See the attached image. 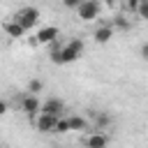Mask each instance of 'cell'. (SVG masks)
Wrapping results in <instances>:
<instances>
[{
    "instance_id": "obj_1",
    "label": "cell",
    "mask_w": 148,
    "mask_h": 148,
    "mask_svg": "<svg viewBox=\"0 0 148 148\" xmlns=\"http://www.w3.org/2000/svg\"><path fill=\"white\" fill-rule=\"evenodd\" d=\"M12 21L18 23V25L28 32V30L37 28V23H39V9H37V7H23V9H18V12L12 16Z\"/></svg>"
},
{
    "instance_id": "obj_2",
    "label": "cell",
    "mask_w": 148,
    "mask_h": 148,
    "mask_svg": "<svg viewBox=\"0 0 148 148\" xmlns=\"http://www.w3.org/2000/svg\"><path fill=\"white\" fill-rule=\"evenodd\" d=\"M81 53H83V39H72V42H67L65 46H60V65H67V62H74V60H79L81 58Z\"/></svg>"
},
{
    "instance_id": "obj_3",
    "label": "cell",
    "mask_w": 148,
    "mask_h": 148,
    "mask_svg": "<svg viewBox=\"0 0 148 148\" xmlns=\"http://www.w3.org/2000/svg\"><path fill=\"white\" fill-rule=\"evenodd\" d=\"M99 0H83L79 7H76V16L81 21H95L99 16Z\"/></svg>"
},
{
    "instance_id": "obj_4",
    "label": "cell",
    "mask_w": 148,
    "mask_h": 148,
    "mask_svg": "<svg viewBox=\"0 0 148 148\" xmlns=\"http://www.w3.org/2000/svg\"><path fill=\"white\" fill-rule=\"evenodd\" d=\"M65 111V102L58 99V97H49L46 102L39 104V113H46V116H53V118H60Z\"/></svg>"
},
{
    "instance_id": "obj_5",
    "label": "cell",
    "mask_w": 148,
    "mask_h": 148,
    "mask_svg": "<svg viewBox=\"0 0 148 148\" xmlns=\"http://www.w3.org/2000/svg\"><path fill=\"white\" fill-rule=\"evenodd\" d=\"M58 35H60V30L56 25H44L37 30V35H35V39H30V44H51L58 39Z\"/></svg>"
},
{
    "instance_id": "obj_6",
    "label": "cell",
    "mask_w": 148,
    "mask_h": 148,
    "mask_svg": "<svg viewBox=\"0 0 148 148\" xmlns=\"http://www.w3.org/2000/svg\"><path fill=\"white\" fill-rule=\"evenodd\" d=\"M39 97L37 95H23L21 97V111L30 118V120H35V116L39 113Z\"/></svg>"
},
{
    "instance_id": "obj_7",
    "label": "cell",
    "mask_w": 148,
    "mask_h": 148,
    "mask_svg": "<svg viewBox=\"0 0 148 148\" xmlns=\"http://www.w3.org/2000/svg\"><path fill=\"white\" fill-rule=\"evenodd\" d=\"M32 125H35V130H37V132L49 134V132H53L56 118H53V116H46V113H37V116H35V120H32Z\"/></svg>"
},
{
    "instance_id": "obj_8",
    "label": "cell",
    "mask_w": 148,
    "mask_h": 148,
    "mask_svg": "<svg viewBox=\"0 0 148 148\" xmlns=\"http://www.w3.org/2000/svg\"><path fill=\"white\" fill-rule=\"evenodd\" d=\"M90 120H92L95 132H97V130H106V127L111 125V116H109L106 111H90Z\"/></svg>"
},
{
    "instance_id": "obj_9",
    "label": "cell",
    "mask_w": 148,
    "mask_h": 148,
    "mask_svg": "<svg viewBox=\"0 0 148 148\" xmlns=\"http://www.w3.org/2000/svg\"><path fill=\"white\" fill-rule=\"evenodd\" d=\"M106 146H109V134L104 132H92L86 139V148H106Z\"/></svg>"
},
{
    "instance_id": "obj_10",
    "label": "cell",
    "mask_w": 148,
    "mask_h": 148,
    "mask_svg": "<svg viewBox=\"0 0 148 148\" xmlns=\"http://www.w3.org/2000/svg\"><path fill=\"white\" fill-rule=\"evenodd\" d=\"M113 35H116V32H113L111 25H99V28L92 32V39H95L97 44H106V42H111Z\"/></svg>"
},
{
    "instance_id": "obj_11",
    "label": "cell",
    "mask_w": 148,
    "mask_h": 148,
    "mask_svg": "<svg viewBox=\"0 0 148 148\" xmlns=\"http://www.w3.org/2000/svg\"><path fill=\"white\" fill-rule=\"evenodd\" d=\"M67 123H69V130H74V132H86L90 127L88 118H83V116H69Z\"/></svg>"
},
{
    "instance_id": "obj_12",
    "label": "cell",
    "mask_w": 148,
    "mask_h": 148,
    "mask_svg": "<svg viewBox=\"0 0 148 148\" xmlns=\"http://www.w3.org/2000/svg\"><path fill=\"white\" fill-rule=\"evenodd\" d=\"M2 30H5L9 37H14V39H21V37L25 35V30H23L18 23H14V21H5V23H2Z\"/></svg>"
},
{
    "instance_id": "obj_13",
    "label": "cell",
    "mask_w": 148,
    "mask_h": 148,
    "mask_svg": "<svg viewBox=\"0 0 148 148\" xmlns=\"http://www.w3.org/2000/svg\"><path fill=\"white\" fill-rule=\"evenodd\" d=\"M53 132L56 134H67L69 132V123H67V118H56V125H53Z\"/></svg>"
},
{
    "instance_id": "obj_14",
    "label": "cell",
    "mask_w": 148,
    "mask_h": 148,
    "mask_svg": "<svg viewBox=\"0 0 148 148\" xmlns=\"http://www.w3.org/2000/svg\"><path fill=\"white\" fill-rule=\"evenodd\" d=\"M42 90H44V83L39 79H30L28 81V95H39Z\"/></svg>"
},
{
    "instance_id": "obj_15",
    "label": "cell",
    "mask_w": 148,
    "mask_h": 148,
    "mask_svg": "<svg viewBox=\"0 0 148 148\" xmlns=\"http://www.w3.org/2000/svg\"><path fill=\"white\" fill-rule=\"evenodd\" d=\"M111 28H113V32H116V30H130V21H127L125 16H116L113 23H111Z\"/></svg>"
},
{
    "instance_id": "obj_16",
    "label": "cell",
    "mask_w": 148,
    "mask_h": 148,
    "mask_svg": "<svg viewBox=\"0 0 148 148\" xmlns=\"http://www.w3.org/2000/svg\"><path fill=\"white\" fill-rule=\"evenodd\" d=\"M136 16L141 18V21H146L148 18V0H139V5H136Z\"/></svg>"
},
{
    "instance_id": "obj_17",
    "label": "cell",
    "mask_w": 148,
    "mask_h": 148,
    "mask_svg": "<svg viewBox=\"0 0 148 148\" xmlns=\"http://www.w3.org/2000/svg\"><path fill=\"white\" fill-rule=\"evenodd\" d=\"M136 5H139V0H125V12L132 14V12L136 9Z\"/></svg>"
},
{
    "instance_id": "obj_18",
    "label": "cell",
    "mask_w": 148,
    "mask_h": 148,
    "mask_svg": "<svg viewBox=\"0 0 148 148\" xmlns=\"http://www.w3.org/2000/svg\"><path fill=\"white\" fill-rule=\"evenodd\" d=\"M81 2H83V0H62V5H65L67 9H76Z\"/></svg>"
},
{
    "instance_id": "obj_19",
    "label": "cell",
    "mask_w": 148,
    "mask_h": 148,
    "mask_svg": "<svg viewBox=\"0 0 148 148\" xmlns=\"http://www.w3.org/2000/svg\"><path fill=\"white\" fill-rule=\"evenodd\" d=\"M7 109H9V104H7L5 99H0V116H5V113H7Z\"/></svg>"
},
{
    "instance_id": "obj_20",
    "label": "cell",
    "mask_w": 148,
    "mask_h": 148,
    "mask_svg": "<svg viewBox=\"0 0 148 148\" xmlns=\"http://www.w3.org/2000/svg\"><path fill=\"white\" fill-rule=\"evenodd\" d=\"M141 58H143V60L148 58V44H143V46H141Z\"/></svg>"
},
{
    "instance_id": "obj_21",
    "label": "cell",
    "mask_w": 148,
    "mask_h": 148,
    "mask_svg": "<svg viewBox=\"0 0 148 148\" xmlns=\"http://www.w3.org/2000/svg\"><path fill=\"white\" fill-rule=\"evenodd\" d=\"M99 2H109V5H111V2H116V0H99Z\"/></svg>"
}]
</instances>
